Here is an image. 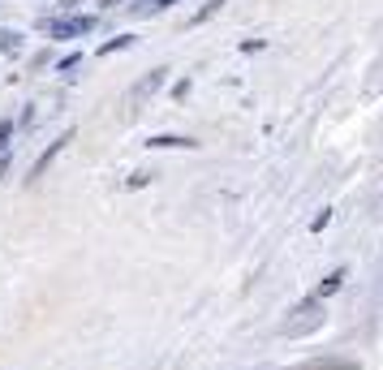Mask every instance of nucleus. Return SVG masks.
<instances>
[{"label": "nucleus", "mask_w": 383, "mask_h": 370, "mask_svg": "<svg viewBox=\"0 0 383 370\" xmlns=\"http://www.w3.org/2000/svg\"><path fill=\"white\" fill-rule=\"evenodd\" d=\"M323 301H306V306H297L293 310V319L280 328V336H289V340H297V336H310V332H319L323 328Z\"/></svg>", "instance_id": "obj_1"}, {"label": "nucleus", "mask_w": 383, "mask_h": 370, "mask_svg": "<svg viewBox=\"0 0 383 370\" xmlns=\"http://www.w3.org/2000/svg\"><path fill=\"white\" fill-rule=\"evenodd\" d=\"M95 30V18H61V22H52V35L57 39H74V35H86Z\"/></svg>", "instance_id": "obj_2"}, {"label": "nucleus", "mask_w": 383, "mask_h": 370, "mask_svg": "<svg viewBox=\"0 0 383 370\" xmlns=\"http://www.w3.org/2000/svg\"><path fill=\"white\" fill-rule=\"evenodd\" d=\"M69 138H74V129H69V134H61V138H57V142H47V151H43V155H39V164H35V168H30V177H35V181H39V177H43V173H47V168H52V160H57V155H61V151H65V146H69Z\"/></svg>", "instance_id": "obj_3"}, {"label": "nucleus", "mask_w": 383, "mask_h": 370, "mask_svg": "<svg viewBox=\"0 0 383 370\" xmlns=\"http://www.w3.org/2000/svg\"><path fill=\"white\" fill-rule=\"evenodd\" d=\"M164 78H168V69H151V74H147V78H142V82L130 91V99H134V103H147V99H151V95L164 86Z\"/></svg>", "instance_id": "obj_4"}, {"label": "nucleus", "mask_w": 383, "mask_h": 370, "mask_svg": "<svg viewBox=\"0 0 383 370\" xmlns=\"http://www.w3.org/2000/svg\"><path fill=\"white\" fill-rule=\"evenodd\" d=\"M147 146H151V151H173V146H181V151H194L198 142H194V138H177V134H155Z\"/></svg>", "instance_id": "obj_5"}, {"label": "nucleus", "mask_w": 383, "mask_h": 370, "mask_svg": "<svg viewBox=\"0 0 383 370\" xmlns=\"http://www.w3.org/2000/svg\"><path fill=\"white\" fill-rule=\"evenodd\" d=\"M349 280V272L345 267H336V272H327V280L314 289V301H323V297H332V293H341V284Z\"/></svg>", "instance_id": "obj_6"}, {"label": "nucleus", "mask_w": 383, "mask_h": 370, "mask_svg": "<svg viewBox=\"0 0 383 370\" xmlns=\"http://www.w3.org/2000/svg\"><path fill=\"white\" fill-rule=\"evenodd\" d=\"M0 52H9V57H18V52H22V35L0 26Z\"/></svg>", "instance_id": "obj_7"}, {"label": "nucleus", "mask_w": 383, "mask_h": 370, "mask_svg": "<svg viewBox=\"0 0 383 370\" xmlns=\"http://www.w3.org/2000/svg\"><path fill=\"white\" fill-rule=\"evenodd\" d=\"M302 370H358V362H310Z\"/></svg>", "instance_id": "obj_8"}, {"label": "nucleus", "mask_w": 383, "mask_h": 370, "mask_svg": "<svg viewBox=\"0 0 383 370\" xmlns=\"http://www.w3.org/2000/svg\"><path fill=\"white\" fill-rule=\"evenodd\" d=\"M130 43H134L130 35H117V39H108V43L99 47V57H108V52H121V47H130Z\"/></svg>", "instance_id": "obj_9"}, {"label": "nucleus", "mask_w": 383, "mask_h": 370, "mask_svg": "<svg viewBox=\"0 0 383 370\" xmlns=\"http://www.w3.org/2000/svg\"><path fill=\"white\" fill-rule=\"evenodd\" d=\"M220 5H224V0H207V9H198V13H194V26H198V22H207L211 13H220Z\"/></svg>", "instance_id": "obj_10"}, {"label": "nucleus", "mask_w": 383, "mask_h": 370, "mask_svg": "<svg viewBox=\"0 0 383 370\" xmlns=\"http://www.w3.org/2000/svg\"><path fill=\"white\" fill-rule=\"evenodd\" d=\"M327 224H332V211H319V216L310 220V233H323Z\"/></svg>", "instance_id": "obj_11"}, {"label": "nucleus", "mask_w": 383, "mask_h": 370, "mask_svg": "<svg viewBox=\"0 0 383 370\" xmlns=\"http://www.w3.org/2000/svg\"><path fill=\"white\" fill-rule=\"evenodd\" d=\"M9 134H13V121H0V151L9 146Z\"/></svg>", "instance_id": "obj_12"}, {"label": "nucleus", "mask_w": 383, "mask_h": 370, "mask_svg": "<svg viewBox=\"0 0 383 370\" xmlns=\"http://www.w3.org/2000/svg\"><path fill=\"white\" fill-rule=\"evenodd\" d=\"M168 5H177V0H151V5H147V13H159V9H168Z\"/></svg>", "instance_id": "obj_13"}, {"label": "nucleus", "mask_w": 383, "mask_h": 370, "mask_svg": "<svg viewBox=\"0 0 383 370\" xmlns=\"http://www.w3.org/2000/svg\"><path fill=\"white\" fill-rule=\"evenodd\" d=\"M5 173H9V155H5V151H0V177H5Z\"/></svg>", "instance_id": "obj_14"}, {"label": "nucleus", "mask_w": 383, "mask_h": 370, "mask_svg": "<svg viewBox=\"0 0 383 370\" xmlns=\"http://www.w3.org/2000/svg\"><path fill=\"white\" fill-rule=\"evenodd\" d=\"M103 5H121V0H103Z\"/></svg>", "instance_id": "obj_15"}, {"label": "nucleus", "mask_w": 383, "mask_h": 370, "mask_svg": "<svg viewBox=\"0 0 383 370\" xmlns=\"http://www.w3.org/2000/svg\"><path fill=\"white\" fill-rule=\"evenodd\" d=\"M61 5H74V0H61Z\"/></svg>", "instance_id": "obj_16"}]
</instances>
